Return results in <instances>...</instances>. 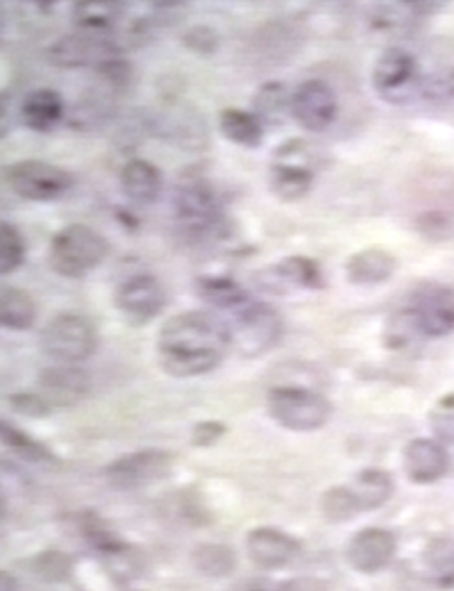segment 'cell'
Returning <instances> with one entry per match:
<instances>
[{
  "label": "cell",
  "instance_id": "9",
  "mask_svg": "<svg viewBox=\"0 0 454 591\" xmlns=\"http://www.w3.org/2000/svg\"><path fill=\"white\" fill-rule=\"evenodd\" d=\"M73 176L41 160H23L8 169V184L12 191L32 203H53L66 196L73 187Z\"/></svg>",
  "mask_w": 454,
  "mask_h": 591
},
{
  "label": "cell",
  "instance_id": "29",
  "mask_svg": "<svg viewBox=\"0 0 454 591\" xmlns=\"http://www.w3.org/2000/svg\"><path fill=\"white\" fill-rule=\"evenodd\" d=\"M25 260V240L17 225L0 221V278L14 273Z\"/></svg>",
  "mask_w": 454,
  "mask_h": 591
},
{
  "label": "cell",
  "instance_id": "4",
  "mask_svg": "<svg viewBox=\"0 0 454 591\" xmlns=\"http://www.w3.org/2000/svg\"><path fill=\"white\" fill-rule=\"evenodd\" d=\"M271 191L284 203H296L312 191L316 180L318 150L307 141H288L273 152Z\"/></svg>",
  "mask_w": 454,
  "mask_h": 591
},
{
  "label": "cell",
  "instance_id": "22",
  "mask_svg": "<svg viewBox=\"0 0 454 591\" xmlns=\"http://www.w3.org/2000/svg\"><path fill=\"white\" fill-rule=\"evenodd\" d=\"M64 98L55 89H34L23 98L21 122L34 133H53L64 118Z\"/></svg>",
  "mask_w": 454,
  "mask_h": 591
},
{
  "label": "cell",
  "instance_id": "6",
  "mask_svg": "<svg viewBox=\"0 0 454 591\" xmlns=\"http://www.w3.org/2000/svg\"><path fill=\"white\" fill-rule=\"evenodd\" d=\"M173 208H176L178 225L193 236H204L210 232H217L223 221L219 193L208 180L200 176H184L178 182L176 196H173Z\"/></svg>",
  "mask_w": 454,
  "mask_h": 591
},
{
  "label": "cell",
  "instance_id": "28",
  "mask_svg": "<svg viewBox=\"0 0 454 591\" xmlns=\"http://www.w3.org/2000/svg\"><path fill=\"white\" fill-rule=\"evenodd\" d=\"M286 112L292 114V96L282 83H266L255 96V116L268 126H279Z\"/></svg>",
  "mask_w": 454,
  "mask_h": 591
},
{
  "label": "cell",
  "instance_id": "20",
  "mask_svg": "<svg viewBox=\"0 0 454 591\" xmlns=\"http://www.w3.org/2000/svg\"><path fill=\"white\" fill-rule=\"evenodd\" d=\"M398 268V260L393 253L370 246L359 253H355L346 262V278L350 285L357 287H376L393 278V273Z\"/></svg>",
  "mask_w": 454,
  "mask_h": 591
},
{
  "label": "cell",
  "instance_id": "25",
  "mask_svg": "<svg viewBox=\"0 0 454 591\" xmlns=\"http://www.w3.org/2000/svg\"><path fill=\"white\" fill-rule=\"evenodd\" d=\"M219 128L228 141L243 148H260L264 141V126L253 112L228 107L219 114Z\"/></svg>",
  "mask_w": 454,
  "mask_h": 591
},
{
  "label": "cell",
  "instance_id": "31",
  "mask_svg": "<svg viewBox=\"0 0 454 591\" xmlns=\"http://www.w3.org/2000/svg\"><path fill=\"white\" fill-rule=\"evenodd\" d=\"M193 562L208 576H228L234 569V556L225 546H200L193 553Z\"/></svg>",
  "mask_w": 454,
  "mask_h": 591
},
{
  "label": "cell",
  "instance_id": "19",
  "mask_svg": "<svg viewBox=\"0 0 454 591\" xmlns=\"http://www.w3.org/2000/svg\"><path fill=\"white\" fill-rule=\"evenodd\" d=\"M39 384L44 389V399L49 401V405H73L87 397L92 389V378L87 376V371L77 367L60 365L41 373Z\"/></svg>",
  "mask_w": 454,
  "mask_h": 591
},
{
  "label": "cell",
  "instance_id": "14",
  "mask_svg": "<svg viewBox=\"0 0 454 591\" xmlns=\"http://www.w3.org/2000/svg\"><path fill=\"white\" fill-rule=\"evenodd\" d=\"M395 537L384 528H363L348 543V562L361 573H378L395 558Z\"/></svg>",
  "mask_w": 454,
  "mask_h": 591
},
{
  "label": "cell",
  "instance_id": "30",
  "mask_svg": "<svg viewBox=\"0 0 454 591\" xmlns=\"http://www.w3.org/2000/svg\"><path fill=\"white\" fill-rule=\"evenodd\" d=\"M0 442L30 462L53 460V455L49 453V448L44 444H39L36 440H32L30 435H25V432H21L19 428H14L6 421H0Z\"/></svg>",
  "mask_w": 454,
  "mask_h": 591
},
{
  "label": "cell",
  "instance_id": "39",
  "mask_svg": "<svg viewBox=\"0 0 454 591\" xmlns=\"http://www.w3.org/2000/svg\"><path fill=\"white\" fill-rule=\"evenodd\" d=\"M277 591H327L318 578H292L279 584Z\"/></svg>",
  "mask_w": 454,
  "mask_h": 591
},
{
  "label": "cell",
  "instance_id": "3",
  "mask_svg": "<svg viewBox=\"0 0 454 591\" xmlns=\"http://www.w3.org/2000/svg\"><path fill=\"white\" fill-rule=\"evenodd\" d=\"M268 414L286 430L312 432L332 419V403L320 391L296 384H279L268 391Z\"/></svg>",
  "mask_w": 454,
  "mask_h": 591
},
{
  "label": "cell",
  "instance_id": "13",
  "mask_svg": "<svg viewBox=\"0 0 454 591\" xmlns=\"http://www.w3.org/2000/svg\"><path fill=\"white\" fill-rule=\"evenodd\" d=\"M339 101L335 89L323 81H307L292 94V116L307 133H323L335 124Z\"/></svg>",
  "mask_w": 454,
  "mask_h": 591
},
{
  "label": "cell",
  "instance_id": "15",
  "mask_svg": "<svg viewBox=\"0 0 454 591\" xmlns=\"http://www.w3.org/2000/svg\"><path fill=\"white\" fill-rule=\"evenodd\" d=\"M247 556L262 569H284L300 556V543L282 530L257 528L247 535Z\"/></svg>",
  "mask_w": 454,
  "mask_h": 591
},
{
  "label": "cell",
  "instance_id": "17",
  "mask_svg": "<svg viewBox=\"0 0 454 591\" xmlns=\"http://www.w3.org/2000/svg\"><path fill=\"white\" fill-rule=\"evenodd\" d=\"M262 283L271 292H294V289H320L325 278L320 266L303 255L286 257L262 273Z\"/></svg>",
  "mask_w": 454,
  "mask_h": 591
},
{
  "label": "cell",
  "instance_id": "26",
  "mask_svg": "<svg viewBox=\"0 0 454 591\" xmlns=\"http://www.w3.org/2000/svg\"><path fill=\"white\" fill-rule=\"evenodd\" d=\"M36 321V305L25 289L0 285V328L30 330Z\"/></svg>",
  "mask_w": 454,
  "mask_h": 591
},
{
  "label": "cell",
  "instance_id": "38",
  "mask_svg": "<svg viewBox=\"0 0 454 591\" xmlns=\"http://www.w3.org/2000/svg\"><path fill=\"white\" fill-rule=\"evenodd\" d=\"M223 432H225V425H221V423H200V425H196L193 442L198 446H210L223 435Z\"/></svg>",
  "mask_w": 454,
  "mask_h": 591
},
{
  "label": "cell",
  "instance_id": "18",
  "mask_svg": "<svg viewBox=\"0 0 454 591\" xmlns=\"http://www.w3.org/2000/svg\"><path fill=\"white\" fill-rule=\"evenodd\" d=\"M416 77V57L407 49L391 46L380 53L373 66V87L382 96H393Z\"/></svg>",
  "mask_w": 454,
  "mask_h": 591
},
{
  "label": "cell",
  "instance_id": "8",
  "mask_svg": "<svg viewBox=\"0 0 454 591\" xmlns=\"http://www.w3.org/2000/svg\"><path fill=\"white\" fill-rule=\"evenodd\" d=\"M96 346L98 333L94 324L80 314H60L41 333V348L49 358L68 367L89 360Z\"/></svg>",
  "mask_w": 454,
  "mask_h": 591
},
{
  "label": "cell",
  "instance_id": "11",
  "mask_svg": "<svg viewBox=\"0 0 454 591\" xmlns=\"http://www.w3.org/2000/svg\"><path fill=\"white\" fill-rule=\"evenodd\" d=\"M49 57L57 66L75 68V66H101L109 60L120 57V46L112 32H87L77 30L73 34L62 36L49 51Z\"/></svg>",
  "mask_w": 454,
  "mask_h": 591
},
{
  "label": "cell",
  "instance_id": "37",
  "mask_svg": "<svg viewBox=\"0 0 454 591\" xmlns=\"http://www.w3.org/2000/svg\"><path fill=\"white\" fill-rule=\"evenodd\" d=\"M184 44L193 51H214L217 46V34L210 30V28H202V25H196L189 34H184Z\"/></svg>",
  "mask_w": 454,
  "mask_h": 591
},
{
  "label": "cell",
  "instance_id": "33",
  "mask_svg": "<svg viewBox=\"0 0 454 591\" xmlns=\"http://www.w3.org/2000/svg\"><path fill=\"white\" fill-rule=\"evenodd\" d=\"M416 230L430 242H445L454 234V217L443 210H427L416 219Z\"/></svg>",
  "mask_w": 454,
  "mask_h": 591
},
{
  "label": "cell",
  "instance_id": "12",
  "mask_svg": "<svg viewBox=\"0 0 454 591\" xmlns=\"http://www.w3.org/2000/svg\"><path fill=\"white\" fill-rule=\"evenodd\" d=\"M114 305L133 326H146L167 307V289L155 275L139 273L116 289Z\"/></svg>",
  "mask_w": 454,
  "mask_h": 591
},
{
  "label": "cell",
  "instance_id": "5",
  "mask_svg": "<svg viewBox=\"0 0 454 591\" xmlns=\"http://www.w3.org/2000/svg\"><path fill=\"white\" fill-rule=\"evenodd\" d=\"M232 348H236L245 358H257L277 346L284 324L279 312L271 303L247 300L234 312V321L230 324Z\"/></svg>",
  "mask_w": 454,
  "mask_h": 591
},
{
  "label": "cell",
  "instance_id": "2",
  "mask_svg": "<svg viewBox=\"0 0 454 591\" xmlns=\"http://www.w3.org/2000/svg\"><path fill=\"white\" fill-rule=\"evenodd\" d=\"M107 255L109 242L98 230L82 223H71L53 236L49 262L62 278H85V275L105 262Z\"/></svg>",
  "mask_w": 454,
  "mask_h": 591
},
{
  "label": "cell",
  "instance_id": "35",
  "mask_svg": "<svg viewBox=\"0 0 454 591\" xmlns=\"http://www.w3.org/2000/svg\"><path fill=\"white\" fill-rule=\"evenodd\" d=\"M421 94L432 103H454V66L434 71L421 83Z\"/></svg>",
  "mask_w": 454,
  "mask_h": 591
},
{
  "label": "cell",
  "instance_id": "10",
  "mask_svg": "<svg viewBox=\"0 0 454 591\" xmlns=\"http://www.w3.org/2000/svg\"><path fill=\"white\" fill-rule=\"evenodd\" d=\"M173 455L167 451H137L114 460L105 476L114 489H141L163 481L171 473Z\"/></svg>",
  "mask_w": 454,
  "mask_h": 591
},
{
  "label": "cell",
  "instance_id": "32",
  "mask_svg": "<svg viewBox=\"0 0 454 591\" xmlns=\"http://www.w3.org/2000/svg\"><path fill=\"white\" fill-rule=\"evenodd\" d=\"M323 515L329 521H348L359 515V507L348 487H335L323 496Z\"/></svg>",
  "mask_w": 454,
  "mask_h": 591
},
{
  "label": "cell",
  "instance_id": "42",
  "mask_svg": "<svg viewBox=\"0 0 454 591\" xmlns=\"http://www.w3.org/2000/svg\"><path fill=\"white\" fill-rule=\"evenodd\" d=\"M6 511H8V505H6V496L3 492H0V521L6 519Z\"/></svg>",
  "mask_w": 454,
  "mask_h": 591
},
{
  "label": "cell",
  "instance_id": "36",
  "mask_svg": "<svg viewBox=\"0 0 454 591\" xmlns=\"http://www.w3.org/2000/svg\"><path fill=\"white\" fill-rule=\"evenodd\" d=\"M12 401L19 408V412L28 416H46L51 410L49 401L41 397V393H21V397H14Z\"/></svg>",
  "mask_w": 454,
  "mask_h": 591
},
{
  "label": "cell",
  "instance_id": "27",
  "mask_svg": "<svg viewBox=\"0 0 454 591\" xmlns=\"http://www.w3.org/2000/svg\"><path fill=\"white\" fill-rule=\"evenodd\" d=\"M198 296L214 307L232 312H236L251 300V296L245 294V289L239 283H234L232 278H223V275H212V278L198 281Z\"/></svg>",
  "mask_w": 454,
  "mask_h": 591
},
{
  "label": "cell",
  "instance_id": "1",
  "mask_svg": "<svg viewBox=\"0 0 454 591\" xmlns=\"http://www.w3.org/2000/svg\"><path fill=\"white\" fill-rule=\"evenodd\" d=\"M230 348V324L204 309L176 314L161 326L157 337L159 365L176 378H196L214 371Z\"/></svg>",
  "mask_w": 454,
  "mask_h": 591
},
{
  "label": "cell",
  "instance_id": "7",
  "mask_svg": "<svg viewBox=\"0 0 454 591\" xmlns=\"http://www.w3.org/2000/svg\"><path fill=\"white\" fill-rule=\"evenodd\" d=\"M402 314L419 337H445L454 333V289L441 283H419Z\"/></svg>",
  "mask_w": 454,
  "mask_h": 591
},
{
  "label": "cell",
  "instance_id": "24",
  "mask_svg": "<svg viewBox=\"0 0 454 591\" xmlns=\"http://www.w3.org/2000/svg\"><path fill=\"white\" fill-rule=\"evenodd\" d=\"M126 6L123 3H112V0H82V3L73 6V23L77 30H87V32H114L116 25L120 23L123 10Z\"/></svg>",
  "mask_w": 454,
  "mask_h": 591
},
{
  "label": "cell",
  "instance_id": "16",
  "mask_svg": "<svg viewBox=\"0 0 454 591\" xmlns=\"http://www.w3.org/2000/svg\"><path fill=\"white\" fill-rule=\"evenodd\" d=\"M402 460L407 478L416 485H432L441 481L450 466V455L445 446L436 440L425 437L409 442Z\"/></svg>",
  "mask_w": 454,
  "mask_h": 591
},
{
  "label": "cell",
  "instance_id": "41",
  "mask_svg": "<svg viewBox=\"0 0 454 591\" xmlns=\"http://www.w3.org/2000/svg\"><path fill=\"white\" fill-rule=\"evenodd\" d=\"M8 130V103L0 98V135H6Z\"/></svg>",
  "mask_w": 454,
  "mask_h": 591
},
{
  "label": "cell",
  "instance_id": "34",
  "mask_svg": "<svg viewBox=\"0 0 454 591\" xmlns=\"http://www.w3.org/2000/svg\"><path fill=\"white\" fill-rule=\"evenodd\" d=\"M430 428L436 442L454 444V393L443 397L430 412Z\"/></svg>",
  "mask_w": 454,
  "mask_h": 591
},
{
  "label": "cell",
  "instance_id": "21",
  "mask_svg": "<svg viewBox=\"0 0 454 591\" xmlns=\"http://www.w3.org/2000/svg\"><path fill=\"white\" fill-rule=\"evenodd\" d=\"M120 189L135 205H155L163 189L161 171L148 160H130L120 171Z\"/></svg>",
  "mask_w": 454,
  "mask_h": 591
},
{
  "label": "cell",
  "instance_id": "23",
  "mask_svg": "<svg viewBox=\"0 0 454 591\" xmlns=\"http://www.w3.org/2000/svg\"><path fill=\"white\" fill-rule=\"evenodd\" d=\"M348 489H350L359 511H366V509L382 507L393 496L395 485H393L391 473H387L382 468H366V471L357 473Z\"/></svg>",
  "mask_w": 454,
  "mask_h": 591
},
{
  "label": "cell",
  "instance_id": "40",
  "mask_svg": "<svg viewBox=\"0 0 454 591\" xmlns=\"http://www.w3.org/2000/svg\"><path fill=\"white\" fill-rule=\"evenodd\" d=\"M0 591H19L17 580L6 571H0Z\"/></svg>",
  "mask_w": 454,
  "mask_h": 591
}]
</instances>
